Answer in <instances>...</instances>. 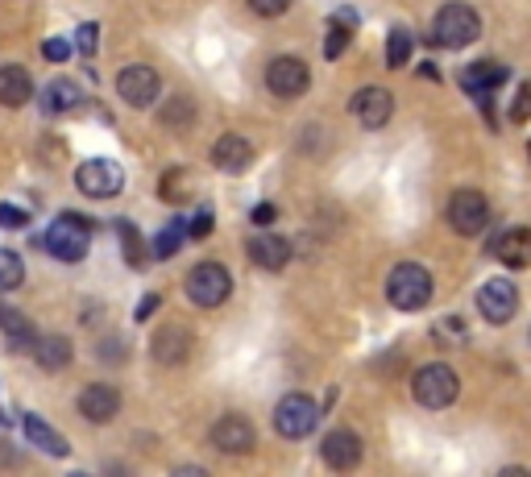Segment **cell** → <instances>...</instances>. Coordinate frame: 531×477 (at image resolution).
<instances>
[{
    "instance_id": "1",
    "label": "cell",
    "mask_w": 531,
    "mask_h": 477,
    "mask_svg": "<svg viewBox=\"0 0 531 477\" xmlns=\"http://www.w3.org/2000/svg\"><path fill=\"white\" fill-rule=\"evenodd\" d=\"M88 245H92V224L83 216H75V212L54 216L50 229L42 233V249L59 262H83L88 258Z\"/></svg>"
},
{
    "instance_id": "2",
    "label": "cell",
    "mask_w": 531,
    "mask_h": 477,
    "mask_svg": "<svg viewBox=\"0 0 531 477\" xmlns=\"http://www.w3.org/2000/svg\"><path fill=\"white\" fill-rule=\"evenodd\" d=\"M411 395L419 407L428 411H444L453 407L457 395H461V378L453 366H444V361H432V366H419L415 378H411Z\"/></svg>"
},
{
    "instance_id": "3",
    "label": "cell",
    "mask_w": 531,
    "mask_h": 477,
    "mask_svg": "<svg viewBox=\"0 0 531 477\" xmlns=\"http://www.w3.org/2000/svg\"><path fill=\"white\" fill-rule=\"evenodd\" d=\"M386 299H390V307H399V312H424L432 303V274L419 262L395 266L386 278Z\"/></svg>"
},
{
    "instance_id": "4",
    "label": "cell",
    "mask_w": 531,
    "mask_h": 477,
    "mask_svg": "<svg viewBox=\"0 0 531 477\" xmlns=\"http://www.w3.org/2000/svg\"><path fill=\"white\" fill-rule=\"evenodd\" d=\"M478 34H482V21H478V13H473L469 5H461V0H449V5H444L436 13V21H432V42L440 50L473 46V42H478Z\"/></svg>"
},
{
    "instance_id": "5",
    "label": "cell",
    "mask_w": 531,
    "mask_h": 477,
    "mask_svg": "<svg viewBox=\"0 0 531 477\" xmlns=\"http://www.w3.org/2000/svg\"><path fill=\"white\" fill-rule=\"evenodd\" d=\"M233 295V274L220 262H200L187 274V299L195 307H220Z\"/></svg>"
},
{
    "instance_id": "6",
    "label": "cell",
    "mask_w": 531,
    "mask_h": 477,
    "mask_svg": "<svg viewBox=\"0 0 531 477\" xmlns=\"http://www.w3.org/2000/svg\"><path fill=\"white\" fill-rule=\"evenodd\" d=\"M75 187L88 195V200H113L125 187V171L113 162V158H88L75 171Z\"/></svg>"
},
{
    "instance_id": "7",
    "label": "cell",
    "mask_w": 531,
    "mask_h": 477,
    "mask_svg": "<svg viewBox=\"0 0 531 477\" xmlns=\"http://www.w3.org/2000/svg\"><path fill=\"white\" fill-rule=\"evenodd\" d=\"M320 424V407L307 399V395H287V399H278L274 407V428L278 436H287V440H303V436H312Z\"/></svg>"
},
{
    "instance_id": "8",
    "label": "cell",
    "mask_w": 531,
    "mask_h": 477,
    "mask_svg": "<svg viewBox=\"0 0 531 477\" xmlns=\"http://www.w3.org/2000/svg\"><path fill=\"white\" fill-rule=\"evenodd\" d=\"M449 224H453V233L461 237H478L486 224H490V204H486V195L482 191H457L453 200H449Z\"/></svg>"
},
{
    "instance_id": "9",
    "label": "cell",
    "mask_w": 531,
    "mask_h": 477,
    "mask_svg": "<svg viewBox=\"0 0 531 477\" xmlns=\"http://www.w3.org/2000/svg\"><path fill=\"white\" fill-rule=\"evenodd\" d=\"M266 88L278 100H295V96H303L307 88H312V71H307V63L295 59V54H283V59H274L266 67Z\"/></svg>"
},
{
    "instance_id": "10",
    "label": "cell",
    "mask_w": 531,
    "mask_h": 477,
    "mask_svg": "<svg viewBox=\"0 0 531 477\" xmlns=\"http://www.w3.org/2000/svg\"><path fill=\"white\" fill-rule=\"evenodd\" d=\"M212 444L220 448V453H229V457H245V453H254L258 432H254V424H249L245 415H225V419H216V424H212Z\"/></svg>"
},
{
    "instance_id": "11",
    "label": "cell",
    "mask_w": 531,
    "mask_h": 477,
    "mask_svg": "<svg viewBox=\"0 0 531 477\" xmlns=\"http://www.w3.org/2000/svg\"><path fill=\"white\" fill-rule=\"evenodd\" d=\"M478 312L490 324H507L519 312V291H515L511 278H490V283L478 291Z\"/></svg>"
},
{
    "instance_id": "12",
    "label": "cell",
    "mask_w": 531,
    "mask_h": 477,
    "mask_svg": "<svg viewBox=\"0 0 531 477\" xmlns=\"http://www.w3.org/2000/svg\"><path fill=\"white\" fill-rule=\"evenodd\" d=\"M117 92H121V100L125 104H133V108H150L154 100H158V92H162V79H158V71L154 67H125L121 75H117Z\"/></svg>"
},
{
    "instance_id": "13",
    "label": "cell",
    "mask_w": 531,
    "mask_h": 477,
    "mask_svg": "<svg viewBox=\"0 0 531 477\" xmlns=\"http://www.w3.org/2000/svg\"><path fill=\"white\" fill-rule=\"evenodd\" d=\"M75 407H79V415L88 419V424H108V419H117V411H121V395H117V386L92 382V386L79 390Z\"/></svg>"
},
{
    "instance_id": "14",
    "label": "cell",
    "mask_w": 531,
    "mask_h": 477,
    "mask_svg": "<svg viewBox=\"0 0 531 477\" xmlns=\"http://www.w3.org/2000/svg\"><path fill=\"white\" fill-rule=\"evenodd\" d=\"M320 457H324V465L341 469V473H345V469H357V465H361V436L349 432V428L328 432L324 444H320Z\"/></svg>"
},
{
    "instance_id": "15",
    "label": "cell",
    "mask_w": 531,
    "mask_h": 477,
    "mask_svg": "<svg viewBox=\"0 0 531 477\" xmlns=\"http://www.w3.org/2000/svg\"><path fill=\"white\" fill-rule=\"evenodd\" d=\"M349 112H353V117L366 125V129H382V125L390 121V112H395V100H390L386 88H361V92L353 96Z\"/></svg>"
},
{
    "instance_id": "16",
    "label": "cell",
    "mask_w": 531,
    "mask_h": 477,
    "mask_svg": "<svg viewBox=\"0 0 531 477\" xmlns=\"http://www.w3.org/2000/svg\"><path fill=\"white\" fill-rule=\"evenodd\" d=\"M502 83H507V67H502V63H473V67H465V75H461V88H465L469 96H478L486 112H490V92H498Z\"/></svg>"
},
{
    "instance_id": "17",
    "label": "cell",
    "mask_w": 531,
    "mask_h": 477,
    "mask_svg": "<svg viewBox=\"0 0 531 477\" xmlns=\"http://www.w3.org/2000/svg\"><path fill=\"white\" fill-rule=\"evenodd\" d=\"M494 258L511 270H527L531 266V229H507L494 237Z\"/></svg>"
},
{
    "instance_id": "18",
    "label": "cell",
    "mask_w": 531,
    "mask_h": 477,
    "mask_svg": "<svg viewBox=\"0 0 531 477\" xmlns=\"http://www.w3.org/2000/svg\"><path fill=\"white\" fill-rule=\"evenodd\" d=\"M249 262H254L258 270H283L291 262V241L274 237V233L249 237Z\"/></svg>"
},
{
    "instance_id": "19",
    "label": "cell",
    "mask_w": 531,
    "mask_h": 477,
    "mask_svg": "<svg viewBox=\"0 0 531 477\" xmlns=\"http://www.w3.org/2000/svg\"><path fill=\"white\" fill-rule=\"evenodd\" d=\"M34 96V75L9 63V67H0V104L5 108H21V104H30Z\"/></svg>"
},
{
    "instance_id": "20",
    "label": "cell",
    "mask_w": 531,
    "mask_h": 477,
    "mask_svg": "<svg viewBox=\"0 0 531 477\" xmlns=\"http://www.w3.org/2000/svg\"><path fill=\"white\" fill-rule=\"evenodd\" d=\"M187 353H191V332L183 324H171L154 336V361H162V366H179V361H187Z\"/></svg>"
},
{
    "instance_id": "21",
    "label": "cell",
    "mask_w": 531,
    "mask_h": 477,
    "mask_svg": "<svg viewBox=\"0 0 531 477\" xmlns=\"http://www.w3.org/2000/svg\"><path fill=\"white\" fill-rule=\"evenodd\" d=\"M212 162L220 166V171H245V166L254 162V146H249L245 137H237V133H225L212 146Z\"/></svg>"
},
{
    "instance_id": "22",
    "label": "cell",
    "mask_w": 531,
    "mask_h": 477,
    "mask_svg": "<svg viewBox=\"0 0 531 477\" xmlns=\"http://www.w3.org/2000/svg\"><path fill=\"white\" fill-rule=\"evenodd\" d=\"M79 104H83V92L75 79H50L42 88V112H50V117H63V112H71Z\"/></svg>"
},
{
    "instance_id": "23",
    "label": "cell",
    "mask_w": 531,
    "mask_h": 477,
    "mask_svg": "<svg viewBox=\"0 0 531 477\" xmlns=\"http://www.w3.org/2000/svg\"><path fill=\"white\" fill-rule=\"evenodd\" d=\"M21 424H25V440H30L34 448H42V453H50V457H67V453H71V444H67L59 432H54V428L46 424V419L25 415Z\"/></svg>"
},
{
    "instance_id": "24",
    "label": "cell",
    "mask_w": 531,
    "mask_h": 477,
    "mask_svg": "<svg viewBox=\"0 0 531 477\" xmlns=\"http://www.w3.org/2000/svg\"><path fill=\"white\" fill-rule=\"evenodd\" d=\"M0 328H5V336H9V345H13V349H21V353H34V345H38L34 328L25 324L17 312H9L5 303H0Z\"/></svg>"
},
{
    "instance_id": "25",
    "label": "cell",
    "mask_w": 531,
    "mask_h": 477,
    "mask_svg": "<svg viewBox=\"0 0 531 477\" xmlns=\"http://www.w3.org/2000/svg\"><path fill=\"white\" fill-rule=\"evenodd\" d=\"M34 357L42 370H63L71 361V341L67 336H42V341L34 345Z\"/></svg>"
},
{
    "instance_id": "26",
    "label": "cell",
    "mask_w": 531,
    "mask_h": 477,
    "mask_svg": "<svg viewBox=\"0 0 531 477\" xmlns=\"http://www.w3.org/2000/svg\"><path fill=\"white\" fill-rule=\"evenodd\" d=\"M349 34H353V17H349V9H341V17L332 21L328 34H324V54H328V59H341L345 46H349Z\"/></svg>"
},
{
    "instance_id": "27",
    "label": "cell",
    "mask_w": 531,
    "mask_h": 477,
    "mask_svg": "<svg viewBox=\"0 0 531 477\" xmlns=\"http://www.w3.org/2000/svg\"><path fill=\"white\" fill-rule=\"evenodd\" d=\"M158 195H162L166 204H183L187 195H191V179H187V171H179V166H175V171H166L162 183H158Z\"/></svg>"
},
{
    "instance_id": "28",
    "label": "cell",
    "mask_w": 531,
    "mask_h": 477,
    "mask_svg": "<svg viewBox=\"0 0 531 477\" xmlns=\"http://www.w3.org/2000/svg\"><path fill=\"white\" fill-rule=\"evenodd\" d=\"M25 278V262L13 254V249H0V295L5 291H17Z\"/></svg>"
},
{
    "instance_id": "29",
    "label": "cell",
    "mask_w": 531,
    "mask_h": 477,
    "mask_svg": "<svg viewBox=\"0 0 531 477\" xmlns=\"http://www.w3.org/2000/svg\"><path fill=\"white\" fill-rule=\"evenodd\" d=\"M407 59H411V34L407 30H390V38H386V67L399 71Z\"/></svg>"
},
{
    "instance_id": "30",
    "label": "cell",
    "mask_w": 531,
    "mask_h": 477,
    "mask_svg": "<svg viewBox=\"0 0 531 477\" xmlns=\"http://www.w3.org/2000/svg\"><path fill=\"white\" fill-rule=\"evenodd\" d=\"M179 245H183V220H171L154 241V258H175Z\"/></svg>"
},
{
    "instance_id": "31",
    "label": "cell",
    "mask_w": 531,
    "mask_h": 477,
    "mask_svg": "<svg viewBox=\"0 0 531 477\" xmlns=\"http://www.w3.org/2000/svg\"><path fill=\"white\" fill-rule=\"evenodd\" d=\"M117 233H121V241H125V262H129V266H142V262H146L142 233H137L129 220H121V224H117Z\"/></svg>"
},
{
    "instance_id": "32",
    "label": "cell",
    "mask_w": 531,
    "mask_h": 477,
    "mask_svg": "<svg viewBox=\"0 0 531 477\" xmlns=\"http://www.w3.org/2000/svg\"><path fill=\"white\" fill-rule=\"evenodd\" d=\"M30 224V212L21 204H0V229H25Z\"/></svg>"
},
{
    "instance_id": "33",
    "label": "cell",
    "mask_w": 531,
    "mask_h": 477,
    "mask_svg": "<svg viewBox=\"0 0 531 477\" xmlns=\"http://www.w3.org/2000/svg\"><path fill=\"white\" fill-rule=\"evenodd\" d=\"M162 121L166 125H191V100H171V104H166V112H162Z\"/></svg>"
},
{
    "instance_id": "34",
    "label": "cell",
    "mask_w": 531,
    "mask_h": 477,
    "mask_svg": "<svg viewBox=\"0 0 531 477\" xmlns=\"http://www.w3.org/2000/svg\"><path fill=\"white\" fill-rule=\"evenodd\" d=\"M42 54H46L50 63H67L71 59V42L67 38H46L42 42Z\"/></svg>"
},
{
    "instance_id": "35",
    "label": "cell",
    "mask_w": 531,
    "mask_h": 477,
    "mask_svg": "<svg viewBox=\"0 0 531 477\" xmlns=\"http://www.w3.org/2000/svg\"><path fill=\"white\" fill-rule=\"evenodd\" d=\"M249 9L258 17H283L291 9V0H249Z\"/></svg>"
},
{
    "instance_id": "36",
    "label": "cell",
    "mask_w": 531,
    "mask_h": 477,
    "mask_svg": "<svg viewBox=\"0 0 531 477\" xmlns=\"http://www.w3.org/2000/svg\"><path fill=\"white\" fill-rule=\"evenodd\" d=\"M96 38H100V30L88 21V25H79V34H75V46H79V54H96Z\"/></svg>"
},
{
    "instance_id": "37",
    "label": "cell",
    "mask_w": 531,
    "mask_h": 477,
    "mask_svg": "<svg viewBox=\"0 0 531 477\" xmlns=\"http://www.w3.org/2000/svg\"><path fill=\"white\" fill-rule=\"evenodd\" d=\"M511 117L515 121H531V83H523V88H519V96L511 104Z\"/></svg>"
},
{
    "instance_id": "38",
    "label": "cell",
    "mask_w": 531,
    "mask_h": 477,
    "mask_svg": "<svg viewBox=\"0 0 531 477\" xmlns=\"http://www.w3.org/2000/svg\"><path fill=\"white\" fill-rule=\"evenodd\" d=\"M187 233H191V237H208V233H212V212H208V208L195 212L191 224H187Z\"/></svg>"
},
{
    "instance_id": "39",
    "label": "cell",
    "mask_w": 531,
    "mask_h": 477,
    "mask_svg": "<svg viewBox=\"0 0 531 477\" xmlns=\"http://www.w3.org/2000/svg\"><path fill=\"white\" fill-rule=\"evenodd\" d=\"M274 216H278V212H274L270 204H258V208H254V224H270Z\"/></svg>"
},
{
    "instance_id": "40",
    "label": "cell",
    "mask_w": 531,
    "mask_h": 477,
    "mask_svg": "<svg viewBox=\"0 0 531 477\" xmlns=\"http://www.w3.org/2000/svg\"><path fill=\"white\" fill-rule=\"evenodd\" d=\"M154 307H158V295H146V299H142V307H137V320H150Z\"/></svg>"
},
{
    "instance_id": "41",
    "label": "cell",
    "mask_w": 531,
    "mask_h": 477,
    "mask_svg": "<svg viewBox=\"0 0 531 477\" xmlns=\"http://www.w3.org/2000/svg\"><path fill=\"white\" fill-rule=\"evenodd\" d=\"M419 79H440V71H436V63H424V67H419Z\"/></svg>"
},
{
    "instance_id": "42",
    "label": "cell",
    "mask_w": 531,
    "mask_h": 477,
    "mask_svg": "<svg viewBox=\"0 0 531 477\" xmlns=\"http://www.w3.org/2000/svg\"><path fill=\"white\" fill-rule=\"evenodd\" d=\"M527 154H531V142H527Z\"/></svg>"
}]
</instances>
